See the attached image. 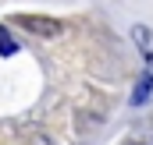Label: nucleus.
I'll return each mask as SVG.
<instances>
[{"label": "nucleus", "mask_w": 153, "mask_h": 145, "mask_svg": "<svg viewBox=\"0 0 153 145\" xmlns=\"http://www.w3.org/2000/svg\"><path fill=\"white\" fill-rule=\"evenodd\" d=\"M11 21H14V25H22V29H29V32H36V36H61V21H53V18H36V14H14Z\"/></svg>", "instance_id": "obj_1"}, {"label": "nucleus", "mask_w": 153, "mask_h": 145, "mask_svg": "<svg viewBox=\"0 0 153 145\" xmlns=\"http://www.w3.org/2000/svg\"><path fill=\"white\" fill-rule=\"evenodd\" d=\"M132 42L139 46L143 57H153V32L146 29V25H135V29H132Z\"/></svg>", "instance_id": "obj_2"}, {"label": "nucleus", "mask_w": 153, "mask_h": 145, "mask_svg": "<svg viewBox=\"0 0 153 145\" xmlns=\"http://www.w3.org/2000/svg\"><path fill=\"white\" fill-rule=\"evenodd\" d=\"M150 92H153V74H139V85H135V92H132V106H143L146 99H150Z\"/></svg>", "instance_id": "obj_3"}, {"label": "nucleus", "mask_w": 153, "mask_h": 145, "mask_svg": "<svg viewBox=\"0 0 153 145\" xmlns=\"http://www.w3.org/2000/svg\"><path fill=\"white\" fill-rule=\"evenodd\" d=\"M14 53H18V42H14V39H11V32L0 25V57H14Z\"/></svg>", "instance_id": "obj_4"}]
</instances>
